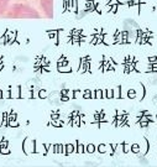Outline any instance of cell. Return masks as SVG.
<instances>
[{
    "mask_svg": "<svg viewBox=\"0 0 157 167\" xmlns=\"http://www.w3.org/2000/svg\"><path fill=\"white\" fill-rule=\"evenodd\" d=\"M129 97H130V98H135V97H136V93H135L134 90H130V92H129Z\"/></svg>",
    "mask_w": 157,
    "mask_h": 167,
    "instance_id": "cell-1",
    "label": "cell"
},
{
    "mask_svg": "<svg viewBox=\"0 0 157 167\" xmlns=\"http://www.w3.org/2000/svg\"><path fill=\"white\" fill-rule=\"evenodd\" d=\"M148 61H150L151 63H156V62H157V57H156V56H155V57H150Z\"/></svg>",
    "mask_w": 157,
    "mask_h": 167,
    "instance_id": "cell-2",
    "label": "cell"
},
{
    "mask_svg": "<svg viewBox=\"0 0 157 167\" xmlns=\"http://www.w3.org/2000/svg\"><path fill=\"white\" fill-rule=\"evenodd\" d=\"M132 150H134V152H137V151L140 150V148H139V146H137V145H134V146H132Z\"/></svg>",
    "mask_w": 157,
    "mask_h": 167,
    "instance_id": "cell-3",
    "label": "cell"
}]
</instances>
